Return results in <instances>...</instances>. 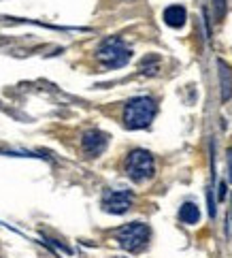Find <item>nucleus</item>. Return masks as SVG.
Listing matches in <instances>:
<instances>
[{
  "mask_svg": "<svg viewBox=\"0 0 232 258\" xmlns=\"http://www.w3.org/2000/svg\"><path fill=\"white\" fill-rule=\"evenodd\" d=\"M158 113L156 100L149 96H136L132 100H128V105L124 109V126L130 131H141L147 128Z\"/></svg>",
  "mask_w": 232,
  "mask_h": 258,
  "instance_id": "1",
  "label": "nucleus"
},
{
  "mask_svg": "<svg viewBox=\"0 0 232 258\" xmlns=\"http://www.w3.org/2000/svg\"><path fill=\"white\" fill-rule=\"evenodd\" d=\"M130 56H132V51H130V47L122 39H119V36H109V39H105L96 49L98 62L103 64V67H107V69H122V67H126Z\"/></svg>",
  "mask_w": 232,
  "mask_h": 258,
  "instance_id": "2",
  "label": "nucleus"
},
{
  "mask_svg": "<svg viewBox=\"0 0 232 258\" xmlns=\"http://www.w3.org/2000/svg\"><path fill=\"white\" fill-rule=\"evenodd\" d=\"M156 173L153 156L145 150H132L126 158V175L136 183H143L147 179H151Z\"/></svg>",
  "mask_w": 232,
  "mask_h": 258,
  "instance_id": "3",
  "label": "nucleus"
},
{
  "mask_svg": "<svg viewBox=\"0 0 232 258\" xmlns=\"http://www.w3.org/2000/svg\"><path fill=\"white\" fill-rule=\"evenodd\" d=\"M149 235L151 230L147 224L143 222H130L126 226H122L115 233V239L119 241V245L124 247V250L128 252H141L143 247L147 245V241H149Z\"/></svg>",
  "mask_w": 232,
  "mask_h": 258,
  "instance_id": "4",
  "label": "nucleus"
},
{
  "mask_svg": "<svg viewBox=\"0 0 232 258\" xmlns=\"http://www.w3.org/2000/svg\"><path fill=\"white\" fill-rule=\"evenodd\" d=\"M132 207V192L128 190H107L103 195V209L109 214H126Z\"/></svg>",
  "mask_w": 232,
  "mask_h": 258,
  "instance_id": "5",
  "label": "nucleus"
},
{
  "mask_svg": "<svg viewBox=\"0 0 232 258\" xmlns=\"http://www.w3.org/2000/svg\"><path fill=\"white\" fill-rule=\"evenodd\" d=\"M107 143H109V135H105L103 131H96V128L88 131L81 139L83 154L90 156V158H96V156L103 154L107 150Z\"/></svg>",
  "mask_w": 232,
  "mask_h": 258,
  "instance_id": "6",
  "label": "nucleus"
},
{
  "mask_svg": "<svg viewBox=\"0 0 232 258\" xmlns=\"http://www.w3.org/2000/svg\"><path fill=\"white\" fill-rule=\"evenodd\" d=\"M164 24L171 26V28H181V26L185 24V20H188V13H185V9L181 5H171L164 9Z\"/></svg>",
  "mask_w": 232,
  "mask_h": 258,
  "instance_id": "7",
  "label": "nucleus"
},
{
  "mask_svg": "<svg viewBox=\"0 0 232 258\" xmlns=\"http://www.w3.org/2000/svg\"><path fill=\"white\" fill-rule=\"evenodd\" d=\"M217 67H219V77H221V100H228L232 96V71L228 69V64L224 60H219Z\"/></svg>",
  "mask_w": 232,
  "mask_h": 258,
  "instance_id": "8",
  "label": "nucleus"
},
{
  "mask_svg": "<svg viewBox=\"0 0 232 258\" xmlns=\"http://www.w3.org/2000/svg\"><path fill=\"white\" fill-rule=\"evenodd\" d=\"M179 220L183 224H198V220H200V209L196 203H183L181 209H179Z\"/></svg>",
  "mask_w": 232,
  "mask_h": 258,
  "instance_id": "9",
  "label": "nucleus"
},
{
  "mask_svg": "<svg viewBox=\"0 0 232 258\" xmlns=\"http://www.w3.org/2000/svg\"><path fill=\"white\" fill-rule=\"evenodd\" d=\"M158 67H160V58H158V56H147L141 62V71L145 73V75H156Z\"/></svg>",
  "mask_w": 232,
  "mask_h": 258,
  "instance_id": "10",
  "label": "nucleus"
},
{
  "mask_svg": "<svg viewBox=\"0 0 232 258\" xmlns=\"http://www.w3.org/2000/svg\"><path fill=\"white\" fill-rule=\"evenodd\" d=\"M211 5H213V11H215V17L217 20H224V15H226V0H211Z\"/></svg>",
  "mask_w": 232,
  "mask_h": 258,
  "instance_id": "11",
  "label": "nucleus"
},
{
  "mask_svg": "<svg viewBox=\"0 0 232 258\" xmlns=\"http://www.w3.org/2000/svg\"><path fill=\"white\" fill-rule=\"evenodd\" d=\"M228 179L232 183V150H228Z\"/></svg>",
  "mask_w": 232,
  "mask_h": 258,
  "instance_id": "12",
  "label": "nucleus"
},
{
  "mask_svg": "<svg viewBox=\"0 0 232 258\" xmlns=\"http://www.w3.org/2000/svg\"><path fill=\"white\" fill-rule=\"evenodd\" d=\"M219 199H226V183H219V192H217Z\"/></svg>",
  "mask_w": 232,
  "mask_h": 258,
  "instance_id": "13",
  "label": "nucleus"
}]
</instances>
